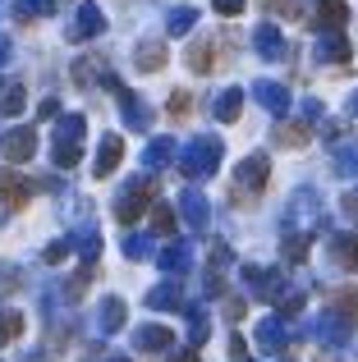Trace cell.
Returning a JSON list of instances; mask_svg holds the SVG:
<instances>
[{
	"instance_id": "cell-42",
	"label": "cell",
	"mask_w": 358,
	"mask_h": 362,
	"mask_svg": "<svg viewBox=\"0 0 358 362\" xmlns=\"http://www.w3.org/2000/svg\"><path fill=\"white\" fill-rule=\"evenodd\" d=\"M188 110H193V97H188V92H175V97H171V115H175V119H184Z\"/></svg>"
},
{
	"instance_id": "cell-54",
	"label": "cell",
	"mask_w": 358,
	"mask_h": 362,
	"mask_svg": "<svg viewBox=\"0 0 358 362\" xmlns=\"http://www.w3.org/2000/svg\"><path fill=\"white\" fill-rule=\"evenodd\" d=\"M350 115H358V92H354V97H350Z\"/></svg>"
},
{
	"instance_id": "cell-44",
	"label": "cell",
	"mask_w": 358,
	"mask_h": 362,
	"mask_svg": "<svg viewBox=\"0 0 358 362\" xmlns=\"http://www.w3.org/2000/svg\"><path fill=\"white\" fill-rule=\"evenodd\" d=\"M243 5H248V0H216V14L234 18V14H243Z\"/></svg>"
},
{
	"instance_id": "cell-55",
	"label": "cell",
	"mask_w": 358,
	"mask_h": 362,
	"mask_svg": "<svg viewBox=\"0 0 358 362\" xmlns=\"http://www.w3.org/2000/svg\"><path fill=\"white\" fill-rule=\"evenodd\" d=\"M110 362H129V358H110Z\"/></svg>"
},
{
	"instance_id": "cell-12",
	"label": "cell",
	"mask_w": 358,
	"mask_h": 362,
	"mask_svg": "<svg viewBox=\"0 0 358 362\" xmlns=\"http://www.w3.org/2000/svg\"><path fill=\"white\" fill-rule=\"evenodd\" d=\"M28 197H33V179H23L18 170H0V202L18 211Z\"/></svg>"
},
{
	"instance_id": "cell-18",
	"label": "cell",
	"mask_w": 358,
	"mask_h": 362,
	"mask_svg": "<svg viewBox=\"0 0 358 362\" xmlns=\"http://www.w3.org/2000/svg\"><path fill=\"white\" fill-rule=\"evenodd\" d=\"M156 266H161L166 275H184L188 266H193V252H188V243L175 239V243H166L161 252H156Z\"/></svg>"
},
{
	"instance_id": "cell-29",
	"label": "cell",
	"mask_w": 358,
	"mask_h": 362,
	"mask_svg": "<svg viewBox=\"0 0 358 362\" xmlns=\"http://www.w3.org/2000/svg\"><path fill=\"white\" fill-rule=\"evenodd\" d=\"M97 326L106 330V335H115V330L125 326V298H106V303H101V312H97Z\"/></svg>"
},
{
	"instance_id": "cell-24",
	"label": "cell",
	"mask_w": 358,
	"mask_h": 362,
	"mask_svg": "<svg viewBox=\"0 0 358 362\" xmlns=\"http://www.w3.org/2000/svg\"><path fill=\"white\" fill-rule=\"evenodd\" d=\"M271 138H276V147H308V138H313V133H308V124L285 119V124H276V133H271Z\"/></svg>"
},
{
	"instance_id": "cell-11",
	"label": "cell",
	"mask_w": 358,
	"mask_h": 362,
	"mask_svg": "<svg viewBox=\"0 0 358 362\" xmlns=\"http://www.w3.org/2000/svg\"><path fill=\"white\" fill-rule=\"evenodd\" d=\"M37 151V133L33 129H9L5 138H0V156L5 160H33Z\"/></svg>"
},
{
	"instance_id": "cell-41",
	"label": "cell",
	"mask_w": 358,
	"mask_h": 362,
	"mask_svg": "<svg viewBox=\"0 0 358 362\" xmlns=\"http://www.w3.org/2000/svg\"><path fill=\"white\" fill-rule=\"evenodd\" d=\"M69 252H74V243H69V239H55V243H51V247H46V252H42V257H46V262H51V266H55V262H64V257H69Z\"/></svg>"
},
{
	"instance_id": "cell-26",
	"label": "cell",
	"mask_w": 358,
	"mask_h": 362,
	"mask_svg": "<svg viewBox=\"0 0 358 362\" xmlns=\"http://www.w3.org/2000/svg\"><path fill=\"white\" fill-rule=\"evenodd\" d=\"M331 160H335V175H358V138L335 142V147H331Z\"/></svg>"
},
{
	"instance_id": "cell-43",
	"label": "cell",
	"mask_w": 358,
	"mask_h": 362,
	"mask_svg": "<svg viewBox=\"0 0 358 362\" xmlns=\"http://www.w3.org/2000/svg\"><path fill=\"white\" fill-rule=\"evenodd\" d=\"M97 69H101L97 60H79V64H74V78H79V83H92V74H97Z\"/></svg>"
},
{
	"instance_id": "cell-21",
	"label": "cell",
	"mask_w": 358,
	"mask_h": 362,
	"mask_svg": "<svg viewBox=\"0 0 358 362\" xmlns=\"http://www.w3.org/2000/svg\"><path fill=\"white\" fill-rule=\"evenodd\" d=\"M345 18H350V5H345V0H317V28H322V33H340Z\"/></svg>"
},
{
	"instance_id": "cell-14",
	"label": "cell",
	"mask_w": 358,
	"mask_h": 362,
	"mask_svg": "<svg viewBox=\"0 0 358 362\" xmlns=\"http://www.w3.org/2000/svg\"><path fill=\"white\" fill-rule=\"evenodd\" d=\"M326 252L335 257L340 271H354L358 275V234H331V239H326Z\"/></svg>"
},
{
	"instance_id": "cell-49",
	"label": "cell",
	"mask_w": 358,
	"mask_h": 362,
	"mask_svg": "<svg viewBox=\"0 0 358 362\" xmlns=\"http://www.w3.org/2000/svg\"><path fill=\"white\" fill-rule=\"evenodd\" d=\"M262 5H267V9H280V14H294V0H262Z\"/></svg>"
},
{
	"instance_id": "cell-45",
	"label": "cell",
	"mask_w": 358,
	"mask_h": 362,
	"mask_svg": "<svg viewBox=\"0 0 358 362\" xmlns=\"http://www.w3.org/2000/svg\"><path fill=\"white\" fill-rule=\"evenodd\" d=\"M225 266H230V247L216 243V247H212V271H225Z\"/></svg>"
},
{
	"instance_id": "cell-22",
	"label": "cell",
	"mask_w": 358,
	"mask_h": 362,
	"mask_svg": "<svg viewBox=\"0 0 358 362\" xmlns=\"http://www.w3.org/2000/svg\"><path fill=\"white\" fill-rule=\"evenodd\" d=\"M317 60H331V64H345L350 60V42H345L340 33H322V42H317Z\"/></svg>"
},
{
	"instance_id": "cell-52",
	"label": "cell",
	"mask_w": 358,
	"mask_h": 362,
	"mask_svg": "<svg viewBox=\"0 0 358 362\" xmlns=\"http://www.w3.org/2000/svg\"><path fill=\"white\" fill-rule=\"evenodd\" d=\"M166 362H197V349H184V354H171Z\"/></svg>"
},
{
	"instance_id": "cell-46",
	"label": "cell",
	"mask_w": 358,
	"mask_h": 362,
	"mask_svg": "<svg viewBox=\"0 0 358 362\" xmlns=\"http://www.w3.org/2000/svg\"><path fill=\"white\" fill-rule=\"evenodd\" d=\"M322 115H326V110H322V101H304V119L322 124Z\"/></svg>"
},
{
	"instance_id": "cell-7",
	"label": "cell",
	"mask_w": 358,
	"mask_h": 362,
	"mask_svg": "<svg viewBox=\"0 0 358 362\" xmlns=\"http://www.w3.org/2000/svg\"><path fill=\"white\" fill-rule=\"evenodd\" d=\"M317 335H322V344L326 349H345L354 339V321L350 317H340L335 308H326L322 312V321H317Z\"/></svg>"
},
{
	"instance_id": "cell-56",
	"label": "cell",
	"mask_w": 358,
	"mask_h": 362,
	"mask_svg": "<svg viewBox=\"0 0 358 362\" xmlns=\"http://www.w3.org/2000/svg\"><path fill=\"white\" fill-rule=\"evenodd\" d=\"M0 88H5V83H0Z\"/></svg>"
},
{
	"instance_id": "cell-36",
	"label": "cell",
	"mask_w": 358,
	"mask_h": 362,
	"mask_svg": "<svg viewBox=\"0 0 358 362\" xmlns=\"http://www.w3.org/2000/svg\"><path fill=\"white\" fill-rule=\"evenodd\" d=\"M125 257L129 262H147V257H152V239H147V234H125Z\"/></svg>"
},
{
	"instance_id": "cell-19",
	"label": "cell",
	"mask_w": 358,
	"mask_h": 362,
	"mask_svg": "<svg viewBox=\"0 0 358 362\" xmlns=\"http://www.w3.org/2000/svg\"><path fill=\"white\" fill-rule=\"evenodd\" d=\"M171 344H175V335L166 326H138V335H134V349H138V354H166Z\"/></svg>"
},
{
	"instance_id": "cell-17",
	"label": "cell",
	"mask_w": 358,
	"mask_h": 362,
	"mask_svg": "<svg viewBox=\"0 0 358 362\" xmlns=\"http://www.w3.org/2000/svg\"><path fill=\"white\" fill-rule=\"evenodd\" d=\"M175 160H179V142L175 138H152L147 142V151H143L147 170H166V165H175Z\"/></svg>"
},
{
	"instance_id": "cell-9",
	"label": "cell",
	"mask_w": 358,
	"mask_h": 362,
	"mask_svg": "<svg viewBox=\"0 0 358 362\" xmlns=\"http://www.w3.org/2000/svg\"><path fill=\"white\" fill-rule=\"evenodd\" d=\"M253 51H258L262 60H285L289 46H285V37H280L276 23H262V28H253Z\"/></svg>"
},
{
	"instance_id": "cell-51",
	"label": "cell",
	"mask_w": 358,
	"mask_h": 362,
	"mask_svg": "<svg viewBox=\"0 0 358 362\" xmlns=\"http://www.w3.org/2000/svg\"><path fill=\"white\" fill-rule=\"evenodd\" d=\"M37 115H42V119H55V115H60V106H55V101H42V110H37Z\"/></svg>"
},
{
	"instance_id": "cell-27",
	"label": "cell",
	"mask_w": 358,
	"mask_h": 362,
	"mask_svg": "<svg viewBox=\"0 0 358 362\" xmlns=\"http://www.w3.org/2000/svg\"><path fill=\"white\" fill-rule=\"evenodd\" d=\"M134 60H138V69H143V74H156V69H166V46L161 42H143L134 51Z\"/></svg>"
},
{
	"instance_id": "cell-35",
	"label": "cell",
	"mask_w": 358,
	"mask_h": 362,
	"mask_svg": "<svg viewBox=\"0 0 358 362\" xmlns=\"http://www.w3.org/2000/svg\"><path fill=\"white\" fill-rule=\"evenodd\" d=\"M197 23V9H188V5H179V9H171V14H166V33H188V28Z\"/></svg>"
},
{
	"instance_id": "cell-10",
	"label": "cell",
	"mask_w": 358,
	"mask_h": 362,
	"mask_svg": "<svg viewBox=\"0 0 358 362\" xmlns=\"http://www.w3.org/2000/svg\"><path fill=\"white\" fill-rule=\"evenodd\" d=\"M120 160H125V142H120V133H106V138H101V147H97V160H92V175H97V179L115 175Z\"/></svg>"
},
{
	"instance_id": "cell-1",
	"label": "cell",
	"mask_w": 358,
	"mask_h": 362,
	"mask_svg": "<svg viewBox=\"0 0 358 362\" xmlns=\"http://www.w3.org/2000/svg\"><path fill=\"white\" fill-rule=\"evenodd\" d=\"M225 156V142L212 138V133H202V138H193L188 147H179V175L184 179H212L216 165H221Z\"/></svg>"
},
{
	"instance_id": "cell-13",
	"label": "cell",
	"mask_w": 358,
	"mask_h": 362,
	"mask_svg": "<svg viewBox=\"0 0 358 362\" xmlns=\"http://www.w3.org/2000/svg\"><path fill=\"white\" fill-rule=\"evenodd\" d=\"M253 101L267 106L271 115H289V88H280V83H271V78L253 83Z\"/></svg>"
},
{
	"instance_id": "cell-2",
	"label": "cell",
	"mask_w": 358,
	"mask_h": 362,
	"mask_svg": "<svg viewBox=\"0 0 358 362\" xmlns=\"http://www.w3.org/2000/svg\"><path fill=\"white\" fill-rule=\"evenodd\" d=\"M326 225V206L313 188H299L285 206V230H299V234H317Z\"/></svg>"
},
{
	"instance_id": "cell-6",
	"label": "cell",
	"mask_w": 358,
	"mask_h": 362,
	"mask_svg": "<svg viewBox=\"0 0 358 362\" xmlns=\"http://www.w3.org/2000/svg\"><path fill=\"white\" fill-rule=\"evenodd\" d=\"M106 33V14H101L92 0H79L74 9V23H69V42H92V37Z\"/></svg>"
},
{
	"instance_id": "cell-32",
	"label": "cell",
	"mask_w": 358,
	"mask_h": 362,
	"mask_svg": "<svg viewBox=\"0 0 358 362\" xmlns=\"http://www.w3.org/2000/svg\"><path fill=\"white\" fill-rule=\"evenodd\" d=\"M18 335H23V312L5 308V312H0V344H14Z\"/></svg>"
},
{
	"instance_id": "cell-28",
	"label": "cell",
	"mask_w": 358,
	"mask_h": 362,
	"mask_svg": "<svg viewBox=\"0 0 358 362\" xmlns=\"http://www.w3.org/2000/svg\"><path fill=\"white\" fill-rule=\"evenodd\" d=\"M239 110H243V92L239 88H225L221 97H216V119H221V124H234Z\"/></svg>"
},
{
	"instance_id": "cell-3",
	"label": "cell",
	"mask_w": 358,
	"mask_h": 362,
	"mask_svg": "<svg viewBox=\"0 0 358 362\" xmlns=\"http://www.w3.org/2000/svg\"><path fill=\"white\" fill-rule=\"evenodd\" d=\"M152 193H156L152 179H143V175L129 179V184L120 188V197H115V221L120 225H138V221H143V211L152 206Z\"/></svg>"
},
{
	"instance_id": "cell-39",
	"label": "cell",
	"mask_w": 358,
	"mask_h": 362,
	"mask_svg": "<svg viewBox=\"0 0 358 362\" xmlns=\"http://www.w3.org/2000/svg\"><path fill=\"white\" fill-rule=\"evenodd\" d=\"M23 101H28V97H23V88H9L5 97H0V115H5V119H14L18 110H23Z\"/></svg>"
},
{
	"instance_id": "cell-15",
	"label": "cell",
	"mask_w": 358,
	"mask_h": 362,
	"mask_svg": "<svg viewBox=\"0 0 358 362\" xmlns=\"http://www.w3.org/2000/svg\"><path fill=\"white\" fill-rule=\"evenodd\" d=\"M115 97H120V110H125V124H129V129H138V133H143V129H147V124H152V110H147V101H143V97H138V92H129V88H120V92H115Z\"/></svg>"
},
{
	"instance_id": "cell-16",
	"label": "cell",
	"mask_w": 358,
	"mask_h": 362,
	"mask_svg": "<svg viewBox=\"0 0 358 362\" xmlns=\"http://www.w3.org/2000/svg\"><path fill=\"white\" fill-rule=\"evenodd\" d=\"M147 308H156V312H188V308H184V289H179L175 280L147 289Z\"/></svg>"
},
{
	"instance_id": "cell-48",
	"label": "cell",
	"mask_w": 358,
	"mask_h": 362,
	"mask_svg": "<svg viewBox=\"0 0 358 362\" xmlns=\"http://www.w3.org/2000/svg\"><path fill=\"white\" fill-rule=\"evenodd\" d=\"M345 216L358 225V188H354V193H345Z\"/></svg>"
},
{
	"instance_id": "cell-47",
	"label": "cell",
	"mask_w": 358,
	"mask_h": 362,
	"mask_svg": "<svg viewBox=\"0 0 358 362\" xmlns=\"http://www.w3.org/2000/svg\"><path fill=\"white\" fill-rule=\"evenodd\" d=\"M230 358H234V362H248V344H243V339H239V335H234V339H230Z\"/></svg>"
},
{
	"instance_id": "cell-37",
	"label": "cell",
	"mask_w": 358,
	"mask_h": 362,
	"mask_svg": "<svg viewBox=\"0 0 358 362\" xmlns=\"http://www.w3.org/2000/svg\"><path fill=\"white\" fill-rule=\"evenodd\" d=\"M51 9H55V0H18L14 18H23V23H28V18H46Z\"/></svg>"
},
{
	"instance_id": "cell-8",
	"label": "cell",
	"mask_w": 358,
	"mask_h": 362,
	"mask_svg": "<svg viewBox=\"0 0 358 362\" xmlns=\"http://www.w3.org/2000/svg\"><path fill=\"white\" fill-rule=\"evenodd\" d=\"M179 216L188 221V230H193V234H202L207 221H212V206H207V197L197 193V188H184V193H179Z\"/></svg>"
},
{
	"instance_id": "cell-23",
	"label": "cell",
	"mask_w": 358,
	"mask_h": 362,
	"mask_svg": "<svg viewBox=\"0 0 358 362\" xmlns=\"http://www.w3.org/2000/svg\"><path fill=\"white\" fill-rule=\"evenodd\" d=\"M83 133H88L83 115H60V124H55V142H64V147H83Z\"/></svg>"
},
{
	"instance_id": "cell-20",
	"label": "cell",
	"mask_w": 358,
	"mask_h": 362,
	"mask_svg": "<svg viewBox=\"0 0 358 362\" xmlns=\"http://www.w3.org/2000/svg\"><path fill=\"white\" fill-rule=\"evenodd\" d=\"M253 339H258L262 354H280V349H285V326H280L276 317H267V321L253 326Z\"/></svg>"
},
{
	"instance_id": "cell-40",
	"label": "cell",
	"mask_w": 358,
	"mask_h": 362,
	"mask_svg": "<svg viewBox=\"0 0 358 362\" xmlns=\"http://www.w3.org/2000/svg\"><path fill=\"white\" fill-rule=\"evenodd\" d=\"M299 312H304V293H280V317H299Z\"/></svg>"
},
{
	"instance_id": "cell-4",
	"label": "cell",
	"mask_w": 358,
	"mask_h": 362,
	"mask_svg": "<svg viewBox=\"0 0 358 362\" xmlns=\"http://www.w3.org/2000/svg\"><path fill=\"white\" fill-rule=\"evenodd\" d=\"M267 179H271V160L262 156V151L243 156L239 170H234V202H248V197H258L262 188H267Z\"/></svg>"
},
{
	"instance_id": "cell-38",
	"label": "cell",
	"mask_w": 358,
	"mask_h": 362,
	"mask_svg": "<svg viewBox=\"0 0 358 362\" xmlns=\"http://www.w3.org/2000/svg\"><path fill=\"white\" fill-rule=\"evenodd\" d=\"M152 230H156V234H175V211H171L166 202L152 206Z\"/></svg>"
},
{
	"instance_id": "cell-31",
	"label": "cell",
	"mask_w": 358,
	"mask_h": 362,
	"mask_svg": "<svg viewBox=\"0 0 358 362\" xmlns=\"http://www.w3.org/2000/svg\"><path fill=\"white\" fill-rule=\"evenodd\" d=\"M326 308H335V312H340V317L358 321V289H354V284H345V289H335L331 298H326Z\"/></svg>"
},
{
	"instance_id": "cell-50",
	"label": "cell",
	"mask_w": 358,
	"mask_h": 362,
	"mask_svg": "<svg viewBox=\"0 0 358 362\" xmlns=\"http://www.w3.org/2000/svg\"><path fill=\"white\" fill-rule=\"evenodd\" d=\"M225 317L239 321V317H243V298H230V303H225Z\"/></svg>"
},
{
	"instance_id": "cell-53",
	"label": "cell",
	"mask_w": 358,
	"mask_h": 362,
	"mask_svg": "<svg viewBox=\"0 0 358 362\" xmlns=\"http://www.w3.org/2000/svg\"><path fill=\"white\" fill-rule=\"evenodd\" d=\"M9 60V42H5V37H0V64H5Z\"/></svg>"
},
{
	"instance_id": "cell-34",
	"label": "cell",
	"mask_w": 358,
	"mask_h": 362,
	"mask_svg": "<svg viewBox=\"0 0 358 362\" xmlns=\"http://www.w3.org/2000/svg\"><path fill=\"white\" fill-rule=\"evenodd\" d=\"M202 344H207V312L188 308V349H202Z\"/></svg>"
},
{
	"instance_id": "cell-30",
	"label": "cell",
	"mask_w": 358,
	"mask_h": 362,
	"mask_svg": "<svg viewBox=\"0 0 358 362\" xmlns=\"http://www.w3.org/2000/svg\"><path fill=\"white\" fill-rule=\"evenodd\" d=\"M308 247H313V234H299V230H285V243H280V252H285V262H304Z\"/></svg>"
},
{
	"instance_id": "cell-25",
	"label": "cell",
	"mask_w": 358,
	"mask_h": 362,
	"mask_svg": "<svg viewBox=\"0 0 358 362\" xmlns=\"http://www.w3.org/2000/svg\"><path fill=\"white\" fill-rule=\"evenodd\" d=\"M212 64H216V37L193 42V51H188V69H193V74H212Z\"/></svg>"
},
{
	"instance_id": "cell-5",
	"label": "cell",
	"mask_w": 358,
	"mask_h": 362,
	"mask_svg": "<svg viewBox=\"0 0 358 362\" xmlns=\"http://www.w3.org/2000/svg\"><path fill=\"white\" fill-rule=\"evenodd\" d=\"M243 284H248L253 298L280 303V293H285V271H276V266H243Z\"/></svg>"
},
{
	"instance_id": "cell-33",
	"label": "cell",
	"mask_w": 358,
	"mask_h": 362,
	"mask_svg": "<svg viewBox=\"0 0 358 362\" xmlns=\"http://www.w3.org/2000/svg\"><path fill=\"white\" fill-rule=\"evenodd\" d=\"M69 243L79 247L83 266H92V262H97V252H101V239H97V230H79V239H69Z\"/></svg>"
}]
</instances>
